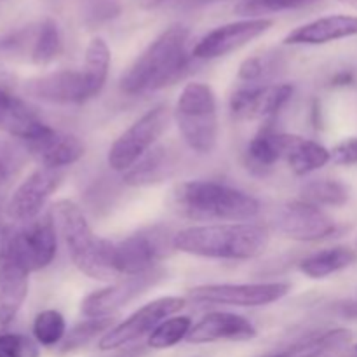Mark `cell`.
Segmentation results:
<instances>
[{
  "label": "cell",
  "mask_w": 357,
  "mask_h": 357,
  "mask_svg": "<svg viewBox=\"0 0 357 357\" xmlns=\"http://www.w3.org/2000/svg\"><path fill=\"white\" fill-rule=\"evenodd\" d=\"M188 37L183 24H173L164 30L121 79V89L129 96L149 94L164 89L183 77L188 68Z\"/></svg>",
  "instance_id": "obj_1"
},
{
  "label": "cell",
  "mask_w": 357,
  "mask_h": 357,
  "mask_svg": "<svg viewBox=\"0 0 357 357\" xmlns=\"http://www.w3.org/2000/svg\"><path fill=\"white\" fill-rule=\"evenodd\" d=\"M267 229L255 223H216L180 230L173 248L181 253L213 260H253L268 246Z\"/></svg>",
  "instance_id": "obj_2"
},
{
  "label": "cell",
  "mask_w": 357,
  "mask_h": 357,
  "mask_svg": "<svg viewBox=\"0 0 357 357\" xmlns=\"http://www.w3.org/2000/svg\"><path fill=\"white\" fill-rule=\"evenodd\" d=\"M51 213L73 265L82 274L98 281L119 278L112 261V241L94 236L82 209L75 202L61 199L52 206Z\"/></svg>",
  "instance_id": "obj_3"
},
{
  "label": "cell",
  "mask_w": 357,
  "mask_h": 357,
  "mask_svg": "<svg viewBox=\"0 0 357 357\" xmlns=\"http://www.w3.org/2000/svg\"><path fill=\"white\" fill-rule=\"evenodd\" d=\"M174 201L185 216L216 222H248L260 213V202L243 190L209 180L180 183Z\"/></svg>",
  "instance_id": "obj_4"
},
{
  "label": "cell",
  "mask_w": 357,
  "mask_h": 357,
  "mask_svg": "<svg viewBox=\"0 0 357 357\" xmlns=\"http://www.w3.org/2000/svg\"><path fill=\"white\" fill-rule=\"evenodd\" d=\"M174 121L188 149L211 153L218 143V108L211 86L190 82L183 87L174 107Z\"/></svg>",
  "instance_id": "obj_5"
},
{
  "label": "cell",
  "mask_w": 357,
  "mask_h": 357,
  "mask_svg": "<svg viewBox=\"0 0 357 357\" xmlns=\"http://www.w3.org/2000/svg\"><path fill=\"white\" fill-rule=\"evenodd\" d=\"M171 121V112L166 105H157L132 122L114 142L108 152V166L119 173L131 169L153 143L164 135Z\"/></svg>",
  "instance_id": "obj_6"
},
{
  "label": "cell",
  "mask_w": 357,
  "mask_h": 357,
  "mask_svg": "<svg viewBox=\"0 0 357 357\" xmlns=\"http://www.w3.org/2000/svg\"><path fill=\"white\" fill-rule=\"evenodd\" d=\"M187 305V300L180 296H162L153 302L146 303L135 314L112 328L98 342L100 351H115L119 347L132 344L145 335H152V331L164 323L166 319L173 317Z\"/></svg>",
  "instance_id": "obj_7"
},
{
  "label": "cell",
  "mask_w": 357,
  "mask_h": 357,
  "mask_svg": "<svg viewBox=\"0 0 357 357\" xmlns=\"http://www.w3.org/2000/svg\"><path fill=\"white\" fill-rule=\"evenodd\" d=\"M30 268L14 248L9 230L0 241V324L7 326L16 319L30 286Z\"/></svg>",
  "instance_id": "obj_8"
},
{
  "label": "cell",
  "mask_w": 357,
  "mask_h": 357,
  "mask_svg": "<svg viewBox=\"0 0 357 357\" xmlns=\"http://www.w3.org/2000/svg\"><path fill=\"white\" fill-rule=\"evenodd\" d=\"M288 282H255V284H204L190 291L199 303H216L230 307H264L284 298Z\"/></svg>",
  "instance_id": "obj_9"
},
{
  "label": "cell",
  "mask_w": 357,
  "mask_h": 357,
  "mask_svg": "<svg viewBox=\"0 0 357 357\" xmlns=\"http://www.w3.org/2000/svg\"><path fill=\"white\" fill-rule=\"evenodd\" d=\"M167 243L162 234L138 232L122 241H112V261L117 275H142L153 271L155 264L166 255Z\"/></svg>",
  "instance_id": "obj_10"
},
{
  "label": "cell",
  "mask_w": 357,
  "mask_h": 357,
  "mask_svg": "<svg viewBox=\"0 0 357 357\" xmlns=\"http://www.w3.org/2000/svg\"><path fill=\"white\" fill-rule=\"evenodd\" d=\"M52 213L24 223L20 230H9L14 248L30 272L49 267L58 250V236Z\"/></svg>",
  "instance_id": "obj_11"
},
{
  "label": "cell",
  "mask_w": 357,
  "mask_h": 357,
  "mask_svg": "<svg viewBox=\"0 0 357 357\" xmlns=\"http://www.w3.org/2000/svg\"><path fill=\"white\" fill-rule=\"evenodd\" d=\"M274 24L272 20L258 17V20H241L234 23L222 24L209 33H206L195 44L192 54L199 59H216L230 54L237 49L244 47L255 38L261 37Z\"/></svg>",
  "instance_id": "obj_12"
},
{
  "label": "cell",
  "mask_w": 357,
  "mask_h": 357,
  "mask_svg": "<svg viewBox=\"0 0 357 357\" xmlns=\"http://www.w3.org/2000/svg\"><path fill=\"white\" fill-rule=\"evenodd\" d=\"M61 181V169L40 167V169L33 171L14 190L13 197H10L9 204H7V215L14 222L20 223H28L31 220L38 218L47 199L58 190Z\"/></svg>",
  "instance_id": "obj_13"
},
{
  "label": "cell",
  "mask_w": 357,
  "mask_h": 357,
  "mask_svg": "<svg viewBox=\"0 0 357 357\" xmlns=\"http://www.w3.org/2000/svg\"><path fill=\"white\" fill-rule=\"evenodd\" d=\"M164 278V272L159 268L146 272L142 275H132L126 278L124 281L117 282L114 286H108L105 289L91 293L80 303V310L89 319H100V317H112L121 307L135 300L146 289L155 286Z\"/></svg>",
  "instance_id": "obj_14"
},
{
  "label": "cell",
  "mask_w": 357,
  "mask_h": 357,
  "mask_svg": "<svg viewBox=\"0 0 357 357\" xmlns=\"http://www.w3.org/2000/svg\"><path fill=\"white\" fill-rule=\"evenodd\" d=\"M278 227L286 237L302 243L326 239L337 232V223L323 211V208L309 204L302 199L289 202L281 209Z\"/></svg>",
  "instance_id": "obj_15"
},
{
  "label": "cell",
  "mask_w": 357,
  "mask_h": 357,
  "mask_svg": "<svg viewBox=\"0 0 357 357\" xmlns=\"http://www.w3.org/2000/svg\"><path fill=\"white\" fill-rule=\"evenodd\" d=\"M293 96L291 84L244 87L230 96V110L244 121H272Z\"/></svg>",
  "instance_id": "obj_16"
},
{
  "label": "cell",
  "mask_w": 357,
  "mask_h": 357,
  "mask_svg": "<svg viewBox=\"0 0 357 357\" xmlns=\"http://www.w3.org/2000/svg\"><path fill=\"white\" fill-rule=\"evenodd\" d=\"M24 91L37 100L54 105H80L89 100L82 72L75 70H58L35 77L24 84Z\"/></svg>",
  "instance_id": "obj_17"
},
{
  "label": "cell",
  "mask_w": 357,
  "mask_h": 357,
  "mask_svg": "<svg viewBox=\"0 0 357 357\" xmlns=\"http://www.w3.org/2000/svg\"><path fill=\"white\" fill-rule=\"evenodd\" d=\"M257 337V328L250 319L230 312L206 314L194 324L187 340L190 344H213V342H248Z\"/></svg>",
  "instance_id": "obj_18"
},
{
  "label": "cell",
  "mask_w": 357,
  "mask_h": 357,
  "mask_svg": "<svg viewBox=\"0 0 357 357\" xmlns=\"http://www.w3.org/2000/svg\"><path fill=\"white\" fill-rule=\"evenodd\" d=\"M357 16L351 14H331L317 17L310 23L295 28L284 37L288 45H323L342 38L356 37Z\"/></svg>",
  "instance_id": "obj_19"
},
{
  "label": "cell",
  "mask_w": 357,
  "mask_h": 357,
  "mask_svg": "<svg viewBox=\"0 0 357 357\" xmlns=\"http://www.w3.org/2000/svg\"><path fill=\"white\" fill-rule=\"evenodd\" d=\"M49 129L51 128L21 98L0 87V131L28 143L40 138Z\"/></svg>",
  "instance_id": "obj_20"
},
{
  "label": "cell",
  "mask_w": 357,
  "mask_h": 357,
  "mask_svg": "<svg viewBox=\"0 0 357 357\" xmlns=\"http://www.w3.org/2000/svg\"><path fill=\"white\" fill-rule=\"evenodd\" d=\"M26 146L31 155L42 164V167H51V169L72 166L82 159L86 152V146L77 136L58 132L52 128L40 138L28 142Z\"/></svg>",
  "instance_id": "obj_21"
},
{
  "label": "cell",
  "mask_w": 357,
  "mask_h": 357,
  "mask_svg": "<svg viewBox=\"0 0 357 357\" xmlns=\"http://www.w3.org/2000/svg\"><path fill=\"white\" fill-rule=\"evenodd\" d=\"M282 160H286L289 169L298 176H307L314 171L321 169L331 160V152L326 146L319 145L312 139L302 138L296 135H286L282 146Z\"/></svg>",
  "instance_id": "obj_22"
},
{
  "label": "cell",
  "mask_w": 357,
  "mask_h": 357,
  "mask_svg": "<svg viewBox=\"0 0 357 357\" xmlns=\"http://www.w3.org/2000/svg\"><path fill=\"white\" fill-rule=\"evenodd\" d=\"M176 171V157L166 149L157 146L142 157L131 169L124 173V183L131 187H150L162 183Z\"/></svg>",
  "instance_id": "obj_23"
},
{
  "label": "cell",
  "mask_w": 357,
  "mask_h": 357,
  "mask_svg": "<svg viewBox=\"0 0 357 357\" xmlns=\"http://www.w3.org/2000/svg\"><path fill=\"white\" fill-rule=\"evenodd\" d=\"M284 132H279L272 124L261 126L246 149V164L253 173L265 174L282 160Z\"/></svg>",
  "instance_id": "obj_24"
},
{
  "label": "cell",
  "mask_w": 357,
  "mask_h": 357,
  "mask_svg": "<svg viewBox=\"0 0 357 357\" xmlns=\"http://www.w3.org/2000/svg\"><path fill=\"white\" fill-rule=\"evenodd\" d=\"M351 340V331L344 330V328H337V330L309 335L307 338H302L300 342L293 344L286 351L264 357H324L338 351V349L345 347Z\"/></svg>",
  "instance_id": "obj_25"
},
{
  "label": "cell",
  "mask_w": 357,
  "mask_h": 357,
  "mask_svg": "<svg viewBox=\"0 0 357 357\" xmlns=\"http://www.w3.org/2000/svg\"><path fill=\"white\" fill-rule=\"evenodd\" d=\"M110 47L101 37L91 38L86 49V58H84V68L80 70L86 82L87 98L93 100L94 96L101 93L107 82L108 70H110Z\"/></svg>",
  "instance_id": "obj_26"
},
{
  "label": "cell",
  "mask_w": 357,
  "mask_h": 357,
  "mask_svg": "<svg viewBox=\"0 0 357 357\" xmlns=\"http://www.w3.org/2000/svg\"><path fill=\"white\" fill-rule=\"evenodd\" d=\"M357 260V253L347 246L330 248V250L319 251L300 264V272L310 279H324L331 274L349 268Z\"/></svg>",
  "instance_id": "obj_27"
},
{
  "label": "cell",
  "mask_w": 357,
  "mask_h": 357,
  "mask_svg": "<svg viewBox=\"0 0 357 357\" xmlns=\"http://www.w3.org/2000/svg\"><path fill=\"white\" fill-rule=\"evenodd\" d=\"M351 197V190L345 183L338 180H330V178H323V180H312L302 188V201L309 202V204L323 208V206H344Z\"/></svg>",
  "instance_id": "obj_28"
},
{
  "label": "cell",
  "mask_w": 357,
  "mask_h": 357,
  "mask_svg": "<svg viewBox=\"0 0 357 357\" xmlns=\"http://www.w3.org/2000/svg\"><path fill=\"white\" fill-rule=\"evenodd\" d=\"M63 42L56 21L44 20L37 28L33 47H31V61L37 66H47L61 54Z\"/></svg>",
  "instance_id": "obj_29"
},
{
  "label": "cell",
  "mask_w": 357,
  "mask_h": 357,
  "mask_svg": "<svg viewBox=\"0 0 357 357\" xmlns=\"http://www.w3.org/2000/svg\"><path fill=\"white\" fill-rule=\"evenodd\" d=\"M192 319L188 316H173L160 323L152 335L149 337V347L155 351H164L180 344L183 338L188 337L192 330Z\"/></svg>",
  "instance_id": "obj_30"
},
{
  "label": "cell",
  "mask_w": 357,
  "mask_h": 357,
  "mask_svg": "<svg viewBox=\"0 0 357 357\" xmlns=\"http://www.w3.org/2000/svg\"><path fill=\"white\" fill-rule=\"evenodd\" d=\"M31 330H33V337L37 344L44 345V347H54L66 335L65 317L58 310H42L35 317Z\"/></svg>",
  "instance_id": "obj_31"
},
{
  "label": "cell",
  "mask_w": 357,
  "mask_h": 357,
  "mask_svg": "<svg viewBox=\"0 0 357 357\" xmlns=\"http://www.w3.org/2000/svg\"><path fill=\"white\" fill-rule=\"evenodd\" d=\"M317 0H241L236 6V13L246 20H258L267 14L282 13V10L302 9Z\"/></svg>",
  "instance_id": "obj_32"
},
{
  "label": "cell",
  "mask_w": 357,
  "mask_h": 357,
  "mask_svg": "<svg viewBox=\"0 0 357 357\" xmlns=\"http://www.w3.org/2000/svg\"><path fill=\"white\" fill-rule=\"evenodd\" d=\"M112 317H100V319H87L77 324L72 331H68L65 342H63L61 352H73L94 340L100 333H107L112 330Z\"/></svg>",
  "instance_id": "obj_33"
},
{
  "label": "cell",
  "mask_w": 357,
  "mask_h": 357,
  "mask_svg": "<svg viewBox=\"0 0 357 357\" xmlns=\"http://www.w3.org/2000/svg\"><path fill=\"white\" fill-rule=\"evenodd\" d=\"M0 357H40L38 347L28 337L17 333L0 335Z\"/></svg>",
  "instance_id": "obj_34"
},
{
  "label": "cell",
  "mask_w": 357,
  "mask_h": 357,
  "mask_svg": "<svg viewBox=\"0 0 357 357\" xmlns=\"http://www.w3.org/2000/svg\"><path fill=\"white\" fill-rule=\"evenodd\" d=\"M331 160L338 166H352L357 164V138L345 139V142L338 143L333 150H331Z\"/></svg>",
  "instance_id": "obj_35"
},
{
  "label": "cell",
  "mask_w": 357,
  "mask_h": 357,
  "mask_svg": "<svg viewBox=\"0 0 357 357\" xmlns=\"http://www.w3.org/2000/svg\"><path fill=\"white\" fill-rule=\"evenodd\" d=\"M264 70H265L264 59L253 56V58H248L246 61L241 65L239 77L241 79L248 80V82H255V80H258L261 75H264Z\"/></svg>",
  "instance_id": "obj_36"
},
{
  "label": "cell",
  "mask_w": 357,
  "mask_h": 357,
  "mask_svg": "<svg viewBox=\"0 0 357 357\" xmlns=\"http://www.w3.org/2000/svg\"><path fill=\"white\" fill-rule=\"evenodd\" d=\"M340 314L347 319H357V300H351L340 305Z\"/></svg>",
  "instance_id": "obj_37"
},
{
  "label": "cell",
  "mask_w": 357,
  "mask_h": 357,
  "mask_svg": "<svg viewBox=\"0 0 357 357\" xmlns=\"http://www.w3.org/2000/svg\"><path fill=\"white\" fill-rule=\"evenodd\" d=\"M352 79H354V77H352V73H347V72L338 73V75L333 79V84L335 86H345V84H351Z\"/></svg>",
  "instance_id": "obj_38"
},
{
  "label": "cell",
  "mask_w": 357,
  "mask_h": 357,
  "mask_svg": "<svg viewBox=\"0 0 357 357\" xmlns=\"http://www.w3.org/2000/svg\"><path fill=\"white\" fill-rule=\"evenodd\" d=\"M7 178H9V173H7V167L3 166L2 162H0V187H3V185H6Z\"/></svg>",
  "instance_id": "obj_39"
},
{
  "label": "cell",
  "mask_w": 357,
  "mask_h": 357,
  "mask_svg": "<svg viewBox=\"0 0 357 357\" xmlns=\"http://www.w3.org/2000/svg\"><path fill=\"white\" fill-rule=\"evenodd\" d=\"M338 2L347 3V6H351V7H354V9H357V0H338Z\"/></svg>",
  "instance_id": "obj_40"
},
{
  "label": "cell",
  "mask_w": 357,
  "mask_h": 357,
  "mask_svg": "<svg viewBox=\"0 0 357 357\" xmlns=\"http://www.w3.org/2000/svg\"><path fill=\"white\" fill-rule=\"evenodd\" d=\"M2 230H3V222H2V204H0V241H2Z\"/></svg>",
  "instance_id": "obj_41"
},
{
  "label": "cell",
  "mask_w": 357,
  "mask_h": 357,
  "mask_svg": "<svg viewBox=\"0 0 357 357\" xmlns=\"http://www.w3.org/2000/svg\"><path fill=\"white\" fill-rule=\"evenodd\" d=\"M145 2L149 3V6H153V3H155V2H159V0H145Z\"/></svg>",
  "instance_id": "obj_42"
},
{
  "label": "cell",
  "mask_w": 357,
  "mask_h": 357,
  "mask_svg": "<svg viewBox=\"0 0 357 357\" xmlns=\"http://www.w3.org/2000/svg\"><path fill=\"white\" fill-rule=\"evenodd\" d=\"M45 2H56V0H45Z\"/></svg>",
  "instance_id": "obj_43"
},
{
  "label": "cell",
  "mask_w": 357,
  "mask_h": 357,
  "mask_svg": "<svg viewBox=\"0 0 357 357\" xmlns=\"http://www.w3.org/2000/svg\"><path fill=\"white\" fill-rule=\"evenodd\" d=\"M356 352H357V345H356Z\"/></svg>",
  "instance_id": "obj_44"
}]
</instances>
